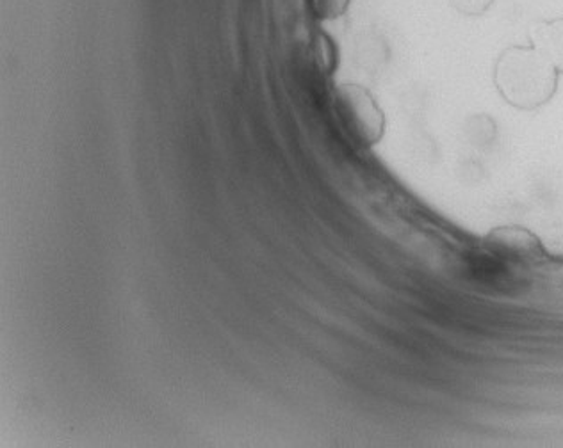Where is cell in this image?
<instances>
[{
  "label": "cell",
  "mask_w": 563,
  "mask_h": 448,
  "mask_svg": "<svg viewBox=\"0 0 563 448\" xmlns=\"http://www.w3.org/2000/svg\"><path fill=\"white\" fill-rule=\"evenodd\" d=\"M559 71L533 45L503 52L496 65V86L508 103L537 109L553 99Z\"/></svg>",
  "instance_id": "obj_1"
},
{
  "label": "cell",
  "mask_w": 563,
  "mask_h": 448,
  "mask_svg": "<svg viewBox=\"0 0 563 448\" xmlns=\"http://www.w3.org/2000/svg\"><path fill=\"white\" fill-rule=\"evenodd\" d=\"M484 248L488 257L510 271H531L551 260L540 238L519 226L493 229L484 238Z\"/></svg>",
  "instance_id": "obj_3"
},
{
  "label": "cell",
  "mask_w": 563,
  "mask_h": 448,
  "mask_svg": "<svg viewBox=\"0 0 563 448\" xmlns=\"http://www.w3.org/2000/svg\"><path fill=\"white\" fill-rule=\"evenodd\" d=\"M456 11L464 14H482L487 10L490 0H450Z\"/></svg>",
  "instance_id": "obj_6"
},
{
  "label": "cell",
  "mask_w": 563,
  "mask_h": 448,
  "mask_svg": "<svg viewBox=\"0 0 563 448\" xmlns=\"http://www.w3.org/2000/svg\"><path fill=\"white\" fill-rule=\"evenodd\" d=\"M316 10L323 20L339 19L341 14L346 13L350 0H314Z\"/></svg>",
  "instance_id": "obj_5"
},
{
  "label": "cell",
  "mask_w": 563,
  "mask_h": 448,
  "mask_svg": "<svg viewBox=\"0 0 563 448\" xmlns=\"http://www.w3.org/2000/svg\"><path fill=\"white\" fill-rule=\"evenodd\" d=\"M533 47L563 74V19L550 20L537 25L531 33Z\"/></svg>",
  "instance_id": "obj_4"
},
{
  "label": "cell",
  "mask_w": 563,
  "mask_h": 448,
  "mask_svg": "<svg viewBox=\"0 0 563 448\" xmlns=\"http://www.w3.org/2000/svg\"><path fill=\"white\" fill-rule=\"evenodd\" d=\"M333 108L347 137L361 146L378 145L385 134V114L369 89L341 85L333 91Z\"/></svg>",
  "instance_id": "obj_2"
}]
</instances>
